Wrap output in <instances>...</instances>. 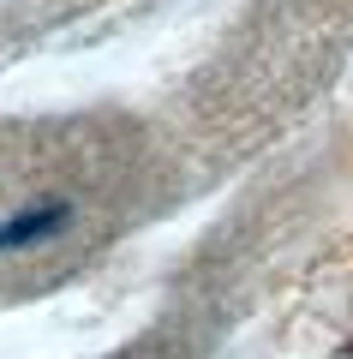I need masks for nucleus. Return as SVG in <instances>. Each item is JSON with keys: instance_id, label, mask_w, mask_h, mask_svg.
Here are the masks:
<instances>
[{"instance_id": "obj_1", "label": "nucleus", "mask_w": 353, "mask_h": 359, "mask_svg": "<svg viewBox=\"0 0 353 359\" xmlns=\"http://www.w3.org/2000/svg\"><path fill=\"white\" fill-rule=\"evenodd\" d=\"M72 228V204L66 198H42V204H25L13 216H0V257L6 252H30V245H48Z\"/></svg>"}]
</instances>
